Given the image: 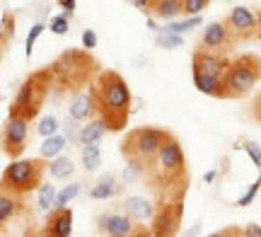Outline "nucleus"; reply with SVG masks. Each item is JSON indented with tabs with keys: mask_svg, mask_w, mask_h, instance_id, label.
<instances>
[{
	"mask_svg": "<svg viewBox=\"0 0 261 237\" xmlns=\"http://www.w3.org/2000/svg\"><path fill=\"white\" fill-rule=\"evenodd\" d=\"M41 32H44V24H41V22H37L34 27L29 29L27 41H24V54H27V58H32V51H34V44H37V39L41 37Z\"/></svg>",
	"mask_w": 261,
	"mask_h": 237,
	"instance_id": "nucleus-30",
	"label": "nucleus"
},
{
	"mask_svg": "<svg viewBox=\"0 0 261 237\" xmlns=\"http://www.w3.org/2000/svg\"><path fill=\"white\" fill-rule=\"evenodd\" d=\"M58 201V194H56V187L54 184H44L39 189V208L41 210H51V206Z\"/></svg>",
	"mask_w": 261,
	"mask_h": 237,
	"instance_id": "nucleus-24",
	"label": "nucleus"
},
{
	"mask_svg": "<svg viewBox=\"0 0 261 237\" xmlns=\"http://www.w3.org/2000/svg\"><path fill=\"white\" fill-rule=\"evenodd\" d=\"M104 133H107V126H104L99 119H94V121H90L87 126H83L80 128V136H77V141L85 145H97V141L102 138Z\"/></svg>",
	"mask_w": 261,
	"mask_h": 237,
	"instance_id": "nucleus-20",
	"label": "nucleus"
},
{
	"mask_svg": "<svg viewBox=\"0 0 261 237\" xmlns=\"http://www.w3.org/2000/svg\"><path fill=\"white\" fill-rule=\"evenodd\" d=\"M169 141H174V136L165 131V128H155V126L130 128L121 141V155L128 165H133V167H138L143 172Z\"/></svg>",
	"mask_w": 261,
	"mask_h": 237,
	"instance_id": "nucleus-4",
	"label": "nucleus"
},
{
	"mask_svg": "<svg viewBox=\"0 0 261 237\" xmlns=\"http://www.w3.org/2000/svg\"><path fill=\"white\" fill-rule=\"evenodd\" d=\"M150 12L160 19H174L184 15V0H150Z\"/></svg>",
	"mask_w": 261,
	"mask_h": 237,
	"instance_id": "nucleus-18",
	"label": "nucleus"
},
{
	"mask_svg": "<svg viewBox=\"0 0 261 237\" xmlns=\"http://www.w3.org/2000/svg\"><path fill=\"white\" fill-rule=\"evenodd\" d=\"M155 203L148 199H143V196H128V199L123 201V210H126V216L130 220H152L155 216Z\"/></svg>",
	"mask_w": 261,
	"mask_h": 237,
	"instance_id": "nucleus-16",
	"label": "nucleus"
},
{
	"mask_svg": "<svg viewBox=\"0 0 261 237\" xmlns=\"http://www.w3.org/2000/svg\"><path fill=\"white\" fill-rule=\"evenodd\" d=\"M48 70L54 77V90L58 95H65V92L80 95L87 87H92L97 77L102 75L99 61L87 48H65L48 66Z\"/></svg>",
	"mask_w": 261,
	"mask_h": 237,
	"instance_id": "nucleus-3",
	"label": "nucleus"
},
{
	"mask_svg": "<svg viewBox=\"0 0 261 237\" xmlns=\"http://www.w3.org/2000/svg\"><path fill=\"white\" fill-rule=\"evenodd\" d=\"M27 121H19V119H8L5 128H3V150L5 155H10L12 160H17L19 155L27 148Z\"/></svg>",
	"mask_w": 261,
	"mask_h": 237,
	"instance_id": "nucleus-13",
	"label": "nucleus"
},
{
	"mask_svg": "<svg viewBox=\"0 0 261 237\" xmlns=\"http://www.w3.org/2000/svg\"><path fill=\"white\" fill-rule=\"evenodd\" d=\"M97 228L99 232H104V237H130L138 225H133L128 216L102 213V216H97Z\"/></svg>",
	"mask_w": 261,
	"mask_h": 237,
	"instance_id": "nucleus-14",
	"label": "nucleus"
},
{
	"mask_svg": "<svg viewBox=\"0 0 261 237\" xmlns=\"http://www.w3.org/2000/svg\"><path fill=\"white\" fill-rule=\"evenodd\" d=\"M90 92L94 99L97 119L107 126V131H123L128 126L130 104H133V95H130L126 80L116 70H102V75L90 87Z\"/></svg>",
	"mask_w": 261,
	"mask_h": 237,
	"instance_id": "nucleus-2",
	"label": "nucleus"
},
{
	"mask_svg": "<svg viewBox=\"0 0 261 237\" xmlns=\"http://www.w3.org/2000/svg\"><path fill=\"white\" fill-rule=\"evenodd\" d=\"M252 119L256 123H261V92L256 95V99H254V104H252Z\"/></svg>",
	"mask_w": 261,
	"mask_h": 237,
	"instance_id": "nucleus-36",
	"label": "nucleus"
},
{
	"mask_svg": "<svg viewBox=\"0 0 261 237\" xmlns=\"http://www.w3.org/2000/svg\"><path fill=\"white\" fill-rule=\"evenodd\" d=\"M94 46H97V34H94L92 29H85V32H83V48L92 51Z\"/></svg>",
	"mask_w": 261,
	"mask_h": 237,
	"instance_id": "nucleus-35",
	"label": "nucleus"
},
{
	"mask_svg": "<svg viewBox=\"0 0 261 237\" xmlns=\"http://www.w3.org/2000/svg\"><path fill=\"white\" fill-rule=\"evenodd\" d=\"M259 187H261V177H256V179H254V184L247 189V194H242V196L237 199V206H242V208H244V206H249V203L254 201V196H256Z\"/></svg>",
	"mask_w": 261,
	"mask_h": 237,
	"instance_id": "nucleus-33",
	"label": "nucleus"
},
{
	"mask_svg": "<svg viewBox=\"0 0 261 237\" xmlns=\"http://www.w3.org/2000/svg\"><path fill=\"white\" fill-rule=\"evenodd\" d=\"M83 167L87 172H94L102 165V155H99V145H85L83 148Z\"/></svg>",
	"mask_w": 261,
	"mask_h": 237,
	"instance_id": "nucleus-22",
	"label": "nucleus"
},
{
	"mask_svg": "<svg viewBox=\"0 0 261 237\" xmlns=\"http://www.w3.org/2000/svg\"><path fill=\"white\" fill-rule=\"evenodd\" d=\"M121 191V184H116V177L114 174H104L99 177V181L94 184L92 189H90V196L92 199H112Z\"/></svg>",
	"mask_w": 261,
	"mask_h": 237,
	"instance_id": "nucleus-19",
	"label": "nucleus"
},
{
	"mask_svg": "<svg viewBox=\"0 0 261 237\" xmlns=\"http://www.w3.org/2000/svg\"><path fill=\"white\" fill-rule=\"evenodd\" d=\"M194 27H201V17H191V19H184V22H169L167 27H162V32H169V34H184L189 29Z\"/></svg>",
	"mask_w": 261,
	"mask_h": 237,
	"instance_id": "nucleus-27",
	"label": "nucleus"
},
{
	"mask_svg": "<svg viewBox=\"0 0 261 237\" xmlns=\"http://www.w3.org/2000/svg\"><path fill=\"white\" fill-rule=\"evenodd\" d=\"M73 172H75V165L70 157H56V160H51V165H48V174L54 179H68Z\"/></svg>",
	"mask_w": 261,
	"mask_h": 237,
	"instance_id": "nucleus-21",
	"label": "nucleus"
},
{
	"mask_svg": "<svg viewBox=\"0 0 261 237\" xmlns=\"http://www.w3.org/2000/svg\"><path fill=\"white\" fill-rule=\"evenodd\" d=\"M215 174H218V172H205V174H203V181H205V184H211V181L215 179Z\"/></svg>",
	"mask_w": 261,
	"mask_h": 237,
	"instance_id": "nucleus-41",
	"label": "nucleus"
},
{
	"mask_svg": "<svg viewBox=\"0 0 261 237\" xmlns=\"http://www.w3.org/2000/svg\"><path fill=\"white\" fill-rule=\"evenodd\" d=\"M232 61L220 54H211L205 48H196L191 56V75H194V85L198 92L211 97L223 99V85L225 77L230 73Z\"/></svg>",
	"mask_w": 261,
	"mask_h": 237,
	"instance_id": "nucleus-6",
	"label": "nucleus"
},
{
	"mask_svg": "<svg viewBox=\"0 0 261 237\" xmlns=\"http://www.w3.org/2000/svg\"><path fill=\"white\" fill-rule=\"evenodd\" d=\"M48 172V165L41 157L34 160H12L3 172V191L22 196L32 189H41L44 174Z\"/></svg>",
	"mask_w": 261,
	"mask_h": 237,
	"instance_id": "nucleus-8",
	"label": "nucleus"
},
{
	"mask_svg": "<svg viewBox=\"0 0 261 237\" xmlns=\"http://www.w3.org/2000/svg\"><path fill=\"white\" fill-rule=\"evenodd\" d=\"M225 24H227V29L232 32V37L237 44H240V41H252V39L261 37L259 34V17H256L249 8H244V5L232 8V12L225 17Z\"/></svg>",
	"mask_w": 261,
	"mask_h": 237,
	"instance_id": "nucleus-10",
	"label": "nucleus"
},
{
	"mask_svg": "<svg viewBox=\"0 0 261 237\" xmlns=\"http://www.w3.org/2000/svg\"><path fill=\"white\" fill-rule=\"evenodd\" d=\"M77 194H80V184H68V187H65V189L61 191V194H58L56 208H68L65 203H68V201H73L75 196H77Z\"/></svg>",
	"mask_w": 261,
	"mask_h": 237,
	"instance_id": "nucleus-29",
	"label": "nucleus"
},
{
	"mask_svg": "<svg viewBox=\"0 0 261 237\" xmlns=\"http://www.w3.org/2000/svg\"><path fill=\"white\" fill-rule=\"evenodd\" d=\"M208 5H211L208 0H184V15L198 17V12H203Z\"/></svg>",
	"mask_w": 261,
	"mask_h": 237,
	"instance_id": "nucleus-31",
	"label": "nucleus"
},
{
	"mask_svg": "<svg viewBox=\"0 0 261 237\" xmlns=\"http://www.w3.org/2000/svg\"><path fill=\"white\" fill-rule=\"evenodd\" d=\"M198 232H201V220H196L194 225L187 230V235H184V237H198Z\"/></svg>",
	"mask_w": 261,
	"mask_h": 237,
	"instance_id": "nucleus-39",
	"label": "nucleus"
},
{
	"mask_svg": "<svg viewBox=\"0 0 261 237\" xmlns=\"http://www.w3.org/2000/svg\"><path fill=\"white\" fill-rule=\"evenodd\" d=\"M234 46H237V41H234L232 32L227 29L225 19H220V22H211V24L203 29V37H201V48L211 51V54L227 56Z\"/></svg>",
	"mask_w": 261,
	"mask_h": 237,
	"instance_id": "nucleus-11",
	"label": "nucleus"
},
{
	"mask_svg": "<svg viewBox=\"0 0 261 237\" xmlns=\"http://www.w3.org/2000/svg\"><path fill=\"white\" fill-rule=\"evenodd\" d=\"M94 112V99H92V92L90 90H85L80 95L73 97V102H70V119L73 121H87Z\"/></svg>",
	"mask_w": 261,
	"mask_h": 237,
	"instance_id": "nucleus-17",
	"label": "nucleus"
},
{
	"mask_svg": "<svg viewBox=\"0 0 261 237\" xmlns=\"http://www.w3.org/2000/svg\"><path fill=\"white\" fill-rule=\"evenodd\" d=\"M242 148L247 150V155L252 157V162L256 165V170H261V145H259V143H254V141H244Z\"/></svg>",
	"mask_w": 261,
	"mask_h": 237,
	"instance_id": "nucleus-32",
	"label": "nucleus"
},
{
	"mask_svg": "<svg viewBox=\"0 0 261 237\" xmlns=\"http://www.w3.org/2000/svg\"><path fill=\"white\" fill-rule=\"evenodd\" d=\"M37 131H39V136H44V138H54L58 131V119L56 116H44V119L39 121Z\"/></svg>",
	"mask_w": 261,
	"mask_h": 237,
	"instance_id": "nucleus-28",
	"label": "nucleus"
},
{
	"mask_svg": "<svg viewBox=\"0 0 261 237\" xmlns=\"http://www.w3.org/2000/svg\"><path fill=\"white\" fill-rule=\"evenodd\" d=\"M155 44H158L160 48H167V51H172V48H181V46H184V39L179 37V34L160 32L158 37H155Z\"/></svg>",
	"mask_w": 261,
	"mask_h": 237,
	"instance_id": "nucleus-26",
	"label": "nucleus"
},
{
	"mask_svg": "<svg viewBox=\"0 0 261 237\" xmlns=\"http://www.w3.org/2000/svg\"><path fill=\"white\" fill-rule=\"evenodd\" d=\"M181 218H184V203L158 206L150 223V232L155 237H177L181 230Z\"/></svg>",
	"mask_w": 261,
	"mask_h": 237,
	"instance_id": "nucleus-9",
	"label": "nucleus"
},
{
	"mask_svg": "<svg viewBox=\"0 0 261 237\" xmlns=\"http://www.w3.org/2000/svg\"><path fill=\"white\" fill-rule=\"evenodd\" d=\"M143 179L155 196V206L184 203L189 191V167L177 138L169 141L158 152V157L143 170Z\"/></svg>",
	"mask_w": 261,
	"mask_h": 237,
	"instance_id": "nucleus-1",
	"label": "nucleus"
},
{
	"mask_svg": "<svg viewBox=\"0 0 261 237\" xmlns=\"http://www.w3.org/2000/svg\"><path fill=\"white\" fill-rule=\"evenodd\" d=\"M130 237H155V235H152V232H150L148 228H143V225H138V228H136V232H133Z\"/></svg>",
	"mask_w": 261,
	"mask_h": 237,
	"instance_id": "nucleus-40",
	"label": "nucleus"
},
{
	"mask_svg": "<svg viewBox=\"0 0 261 237\" xmlns=\"http://www.w3.org/2000/svg\"><path fill=\"white\" fill-rule=\"evenodd\" d=\"M51 32H54V34H58V37H61V34H65V32H68V17H65V15L51 17Z\"/></svg>",
	"mask_w": 261,
	"mask_h": 237,
	"instance_id": "nucleus-34",
	"label": "nucleus"
},
{
	"mask_svg": "<svg viewBox=\"0 0 261 237\" xmlns=\"http://www.w3.org/2000/svg\"><path fill=\"white\" fill-rule=\"evenodd\" d=\"M261 80V58L256 54H242L232 61L225 77L223 99H242L252 92Z\"/></svg>",
	"mask_w": 261,
	"mask_h": 237,
	"instance_id": "nucleus-7",
	"label": "nucleus"
},
{
	"mask_svg": "<svg viewBox=\"0 0 261 237\" xmlns=\"http://www.w3.org/2000/svg\"><path fill=\"white\" fill-rule=\"evenodd\" d=\"M63 148H65V138H61V136L46 138V141L41 143V157H56Z\"/></svg>",
	"mask_w": 261,
	"mask_h": 237,
	"instance_id": "nucleus-25",
	"label": "nucleus"
},
{
	"mask_svg": "<svg viewBox=\"0 0 261 237\" xmlns=\"http://www.w3.org/2000/svg\"><path fill=\"white\" fill-rule=\"evenodd\" d=\"M54 90V77L48 68L34 70L32 75H27V80L19 85L17 95L10 104V119H19V121H34L41 112V107L46 102V97Z\"/></svg>",
	"mask_w": 261,
	"mask_h": 237,
	"instance_id": "nucleus-5",
	"label": "nucleus"
},
{
	"mask_svg": "<svg viewBox=\"0 0 261 237\" xmlns=\"http://www.w3.org/2000/svg\"><path fill=\"white\" fill-rule=\"evenodd\" d=\"M73 232V210L54 208L41 230H29L27 237H70Z\"/></svg>",
	"mask_w": 261,
	"mask_h": 237,
	"instance_id": "nucleus-12",
	"label": "nucleus"
},
{
	"mask_svg": "<svg viewBox=\"0 0 261 237\" xmlns=\"http://www.w3.org/2000/svg\"><path fill=\"white\" fill-rule=\"evenodd\" d=\"M256 17H259V34H261V10L256 12Z\"/></svg>",
	"mask_w": 261,
	"mask_h": 237,
	"instance_id": "nucleus-42",
	"label": "nucleus"
},
{
	"mask_svg": "<svg viewBox=\"0 0 261 237\" xmlns=\"http://www.w3.org/2000/svg\"><path fill=\"white\" fill-rule=\"evenodd\" d=\"M10 39H15V17L3 15V22H0V46H3V51H8Z\"/></svg>",
	"mask_w": 261,
	"mask_h": 237,
	"instance_id": "nucleus-23",
	"label": "nucleus"
},
{
	"mask_svg": "<svg viewBox=\"0 0 261 237\" xmlns=\"http://www.w3.org/2000/svg\"><path fill=\"white\" fill-rule=\"evenodd\" d=\"M22 213H27L24 201L19 196H15V194L3 191V196H0V223H3V228L8 225L10 220H17Z\"/></svg>",
	"mask_w": 261,
	"mask_h": 237,
	"instance_id": "nucleus-15",
	"label": "nucleus"
},
{
	"mask_svg": "<svg viewBox=\"0 0 261 237\" xmlns=\"http://www.w3.org/2000/svg\"><path fill=\"white\" fill-rule=\"evenodd\" d=\"M244 237H261V225H256V223H249V225L244 228Z\"/></svg>",
	"mask_w": 261,
	"mask_h": 237,
	"instance_id": "nucleus-37",
	"label": "nucleus"
},
{
	"mask_svg": "<svg viewBox=\"0 0 261 237\" xmlns=\"http://www.w3.org/2000/svg\"><path fill=\"white\" fill-rule=\"evenodd\" d=\"M75 0H61V8H63V15L65 17H73V10H75Z\"/></svg>",
	"mask_w": 261,
	"mask_h": 237,
	"instance_id": "nucleus-38",
	"label": "nucleus"
}]
</instances>
